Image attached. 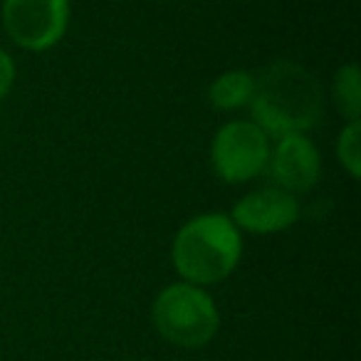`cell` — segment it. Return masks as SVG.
<instances>
[{
  "label": "cell",
  "mask_w": 361,
  "mask_h": 361,
  "mask_svg": "<svg viewBox=\"0 0 361 361\" xmlns=\"http://www.w3.org/2000/svg\"><path fill=\"white\" fill-rule=\"evenodd\" d=\"M252 121L265 134H305L314 129L324 111V92L307 67L292 60L267 65L255 75L250 99Z\"/></svg>",
  "instance_id": "1"
},
{
  "label": "cell",
  "mask_w": 361,
  "mask_h": 361,
  "mask_svg": "<svg viewBox=\"0 0 361 361\" xmlns=\"http://www.w3.org/2000/svg\"><path fill=\"white\" fill-rule=\"evenodd\" d=\"M243 257L240 228L223 213H203L180 228L173 238L171 260L188 285H216L226 280Z\"/></svg>",
  "instance_id": "2"
},
{
  "label": "cell",
  "mask_w": 361,
  "mask_h": 361,
  "mask_svg": "<svg viewBox=\"0 0 361 361\" xmlns=\"http://www.w3.org/2000/svg\"><path fill=\"white\" fill-rule=\"evenodd\" d=\"M151 319L169 344L180 349H201L211 344L221 329V314L203 287L188 282H173L156 295Z\"/></svg>",
  "instance_id": "3"
},
{
  "label": "cell",
  "mask_w": 361,
  "mask_h": 361,
  "mask_svg": "<svg viewBox=\"0 0 361 361\" xmlns=\"http://www.w3.org/2000/svg\"><path fill=\"white\" fill-rule=\"evenodd\" d=\"M270 139L255 121H228L211 144L213 171L226 183H245L267 169Z\"/></svg>",
  "instance_id": "4"
},
{
  "label": "cell",
  "mask_w": 361,
  "mask_h": 361,
  "mask_svg": "<svg viewBox=\"0 0 361 361\" xmlns=\"http://www.w3.org/2000/svg\"><path fill=\"white\" fill-rule=\"evenodd\" d=\"M3 27L18 47L45 52L70 27V0H3Z\"/></svg>",
  "instance_id": "5"
},
{
  "label": "cell",
  "mask_w": 361,
  "mask_h": 361,
  "mask_svg": "<svg viewBox=\"0 0 361 361\" xmlns=\"http://www.w3.org/2000/svg\"><path fill=\"white\" fill-rule=\"evenodd\" d=\"M270 176L275 186L287 193H307L322 176V159L317 146L305 134H285L270 149Z\"/></svg>",
  "instance_id": "6"
},
{
  "label": "cell",
  "mask_w": 361,
  "mask_h": 361,
  "mask_svg": "<svg viewBox=\"0 0 361 361\" xmlns=\"http://www.w3.org/2000/svg\"><path fill=\"white\" fill-rule=\"evenodd\" d=\"M231 221L255 235H270L292 228L300 221V201L277 186L257 188L233 206Z\"/></svg>",
  "instance_id": "7"
},
{
  "label": "cell",
  "mask_w": 361,
  "mask_h": 361,
  "mask_svg": "<svg viewBox=\"0 0 361 361\" xmlns=\"http://www.w3.org/2000/svg\"><path fill=\"white\" fill-rule=\"evenodd\" d=\"M255 92V75L247 70H228L213 80L208 87V102L218 111H233L250 104Z\"/></svg>",
  "instance_id": "8"
},
{
  "label": "cell",
  "mask_w": 361,
  "mask_h": 361,
  "mask_svg": "<svg viewBox=\"0 0 361 361\" xmlns=\"http://www.w3.org/2000/svg\"><path fill=\"white\" fill-rule=\"evenodd\" d=\"M331 97L336 109L346 121H359L361 116V75L356 65H344L336 70L331 82Z\"/></svg>",
  "instance_id": "9"
},
{
  "label": "cell",
  "mask_w": 361,
  "mask_h": 361,
  "mask_svg": "<svg viewBox=\"0 0 361 361\" xmlns=\"http://www.w3.org/2000/svg\"><path fill=\"white\" fill-rule=\"evenodd\" d=\"M336 156H339V164L346 169V173L351 178H359L361 176V124L359 121H349V124L341 129L339 141H336Z\"/></svg>",
  "instance_id": "10"
},
{
  "label": "cell",
  "mask_w": 361,
  "mask_h": 361,
  "mask_svg": "<svg viewBox=\"0 0 361 361\" xmlns=\"http://www.w3.org/2000/svg\"><path fill=\"white\" fill-rule=\"evenodd\" d=\"M13 82H16V62H13V57L0 47V102L8 97Z\"/></svg>",
  "instance_id": "11"
}]
</instances>
